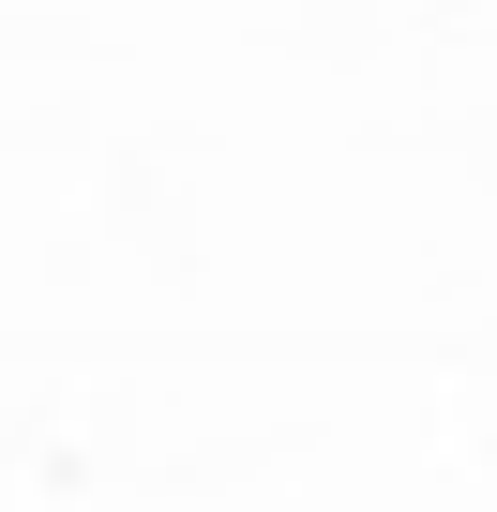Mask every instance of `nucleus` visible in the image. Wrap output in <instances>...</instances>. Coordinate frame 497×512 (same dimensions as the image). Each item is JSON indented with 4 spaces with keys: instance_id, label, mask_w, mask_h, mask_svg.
Here are the masks:
<instances>
[]
</instances>
